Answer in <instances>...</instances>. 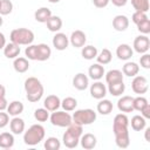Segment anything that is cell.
<instances>
[{
  "instance_id": "cell-1",
  "label": "cell",
  "mask_w": 150,
  "mask_h": 150,
  "mask_svg": "<svg viewBox=\"0 0 150 150\" xmlns=\"http://www.w3.org/2000/svg\"><path fill=\"white\" fill-rule=\"evenodd\" d=\"M25 91H26V98L29 102L35 103L42 98L45 89H43L41 81L39 79L32 76L25 81Z\"/></svg>"
},
{
  "instance_id": "cell-2",
  "label": "cell",
  "mask_w": 150,
  "mask_h": 150,
  "mask_svg": "<svg viewBox=\"0 0 150 150\" xmlns=\"http://www.w3.org/2000/svg\"><path fill=\"white\" fill-rule=\"evenodd\" d=\"M82 134H83V127L71 122L67 127V130L62 136L63 145L66 148H68V149L76 148L79 145V143H80V137L82 136Z\"/></svg>"
},
{
  "instance_id": "cell-3",
  "label": "cell",
  "mask_w": 150,
  "mask_h": 150,
  "mask_svg": "<svg viewBox=\"0 0 150 150\" xmlns=\"http://www.w3.org/2000/svg\"><path fill=\"white\" fill-rule=\"evenodd\" d=\"M46 135V130L41 124H33L28 128L27 131L23 134V142L26 145L34 146L39 144L41 141H43Z\"/></svg>"
},
{
  "instance_id": "cell-4",
  "label": "cell",
  "mask_w": 150,
  "mask_h": 150,
  "mask_svg": "<svg viewBox=\"0 0 150 150\" xmlns=\"http://www.w3.org/2000/svg\"><path fill=\"white\" fill-rule=\"evenodd\" d=\"M9 39L19 46H28L34 41V33L28 28H15L11 32Z\"/></svg>"
},
{
  "instance_id": "cell-5",
  "label": "cell",
  "mask_w": 150,
  "mask_h": 150,
  "mask_svg": "<svg viewBox=\"0 0 150 150\" xmlns=\"http://www.w3.org/2000/svg\"><path fill=\"white\" fill-rule=\"evenodd\" d=\"M96 112L93 109H79L74 112V115L71 116V120L74 123L80 124V125H89L91 123H94L96 121Z\"/></svg>"
},
{
  "instance_id": "cell-6",
  "label": "cell",
  "mask_w": 150,
  "mask_h": 150,
  "mask_svg": "<svg viewBox=\"0 0 150 150\" xmlns=\"http://www.w3.org/2000/svg\"><path fill=\"white\" fill-rule=\"evenodd\" d=\"M50 123L55 127H60V128H67L71 122V115L69 112H67L66 110L60 111V110H55L52 112V115L49 116Z\"/></svg>"
},
{
  "instance_id": "cell-7",
  "label": "cell",
  "mask_w": 150,
  "mask_h": 150,
  "mask_svg": "<svg viewBox=\"0 0 150 150\" xmlns=\"http://www.w3.org/2000/svg\"><path fill=\"white\" fill-rule=\"evenodd\" d=\"M131 89L135 94H138V95L145 94L149 89V82H148L146 77L142 76V75L134 76V80L131 82Z\"/></svg>"
},
{
  "instance_id": "cell-8",
  "label": "cell",
  "mask_w": 150,
  "mask_h": 150,
  "mask_svg": "<svg viewBox=\"0 0 150 150\" xmlns=\"http://www.w3.org/2000/svg\"><path fill=\"white\" fill-rule=\"evenodd\" d=\"M128 127H129V118L125 115V112H120L114 117V123H112L114 134L120 131H125L128 130Z\"/></svg>"
},
{
  "instance_id": "cell-9",
  "label": "cell",
  "mask_w": 150,
  "mask_h": 150,
  "mask_svg": "<svg viewBox=\"0 0 150 150\" xmlns=\"http://www.w3.org/2000/svg\"><path fill=\"white\" fill-rule=\"evenodd\" d=\"M134 50L138 54H144V53H148L149 48H150V40L146 35H138L135 38L134 40Z\"/></svg>"
},
{
  "instance_id": "cell-10",
  "label": "cell",
  "mask_w": 150,
  "mask_h": 150,
  "mask_svg": "<svg viewBox=\"0 0 150 150\" xmlns=\"http://www.w3.org/2000/svg\"><path fill=\"white\" fill-rule=\"evenodd\" d=\"M107 87L105 84H103V82H101L100 80L94 82L91 86H90V95L91 97L96 98V100H101V98H104L105 95H107Z\"/></svg>"
},
{
  "instance_id": "cell-11",
  "label": "cell",
  "mask_w": 150,
  "mask_h": 150,
  "mask_svg": "<svg viewBox=\"0 0 150 150\" xmlns=\"http://www.w3.org/2000/svg\"><path fill=\"white\" fill-rule=\"evenodd\" d=\"M68 45H69V38L64 33H61V32L55 33L53 38V46L56 50H60V52L68 48Z\"/></svg>"
},
{
  "instance_id": "cell-12",
  "label": "cell",
  "mask_w": 150,
  "mask_h": 150,
  "mask_svg": "<svg viewBox=\"0 0 150 150\" xmlns=\"http://www.w3.org/2000/svg\"><path fill=\"white\" fill-rule=\"evenodd\" d=\"M117 108L121 112H131L134 111V97L125 95L118 98Z\"/></svg>"
},
{
  "instance_id": "cell-13",
  "label": "cell",
  "mask_w": 150,
  "mask_h": 150,
  "mask_svg": "<svg viewBox=\"0 0 150 150\" xmlns=\"http://www.w3.org/2000/svg\"><path fill=\"white\" fill-rule=\"evenodd\" d=\"M69 42L75 48H82L87 42V36H86L84 32L77 29V30H74L71 33V35L69 38Z\"/></svg>"
},
{
  "instance_id": "cell-14",
  "label": "cell",
  "mask_w": 150,
  "mask_h": 150,
  "mask_svg": "<svg viewBox=\"0 0 150 150\" xmlns=\"http://www.w3.org/2000/svg\"><path fill=\"white\" fill-rule=\"evenodd\" d=\"M134 54V49L128 45V43H121L117 48H116V56L120 60L123 61H128L129 59H131Z\"/></svg>"
},
{
  "instance_id": "cell-15",
  "label": "cell",
  "mask_w": 150,
  "mask_h": 150,
  "mask_svg": "<svg viewBox=\"0 0 150 150\" xmlns=\"http://www.w3.org/2000/svg\"><path fill=\"white\" fill-rule=\"evenodd\" d=\"M73 86L77 90H86L89 86V79L83 73H77L73 77Z\"/></svg>"
},
{
  "instance_id": "cell-16",
  "label": "cell",
  "mask_w": 150,
  "mask_h": 150,
  "mask_svg": "<svg viewBox=\"0 0 150 150\" xmlns=\"http://www.w3.org/2000/svg\"><path fill=\"white\" fill-rule=\"evenodd\" d=\"M80 143H81V146L86 150H91L96 146V143H97V138L95 135L90 134V132H87V134H82V136L80 137Z\"/></svg>"
},
{
  "instance_id": "cell-17",
  "label": "cell",
  "mask_w": 150,
  "mask_h": 150,
  "mask_svg": "<svg viewBox=\"0 0 150 150\" xmlns=\"http://www.w3.org/2000/svg\"><path fill=\"white\" fill-rule=\"evenodd\" d=\"M112 27L117 32H124L129 27V19L123 14H118L112 19Z\"/></svg>"
},
{
  "instance_id": "cell-18",
  "label": "cell",
  "mask_w": 150,
  "mask_h": 150,
  "mask_svg": "<svg viewBox=\"0 0 150 150\" xmlns=\"http://www.w3.org/2000/svg\"><path fill=\"white\" fill-rule=\"evenodd\" d=\"M105 74V70H104V67L100 63H94L89 67L88 69V75L91 80L94 81H98L103 77V75Z\"/></svg>"
},
{
  "instance_id": "cell-19",
  "label": "cell",
  "mask_w": 150,
  "mask_h": 150,
  "mask_svg": "<svg viewBox=\"0 0 150 150\" xmlns=\"http://www.w3.org/2000/svg\"><path fill=\"white\" fill-rule=\"evenodd\" d=\"M43 105L48 111H55L61 107V100L56 95H48L43 101Z\"/></svg>"
},
{
  "instance_id": "cell-20",
  "label": "cell",
  "mask_w": 150,
  "mask_h": 150,
  "mask_svg": "<svg viewBox=\"0 0 150 150\" xmlns=\"http://www.w3.org/2000/svg\"><path fill=\"white\" fill-rule=\"evenodd\" d=\"M9 129H11L12 134H14V135L22 134L25 131V121L22 118H20L19 116H14L9 121Z\"/></svg>"
},
{
  "instance_id": "cell-21",
  "label": "cell",
  "mask_w": 150,
  "mask_h": 150,
  "mask_svg": "<svg viewBox=\"0 0 150 150\" xmlns=\"http://www.w3.org/2000/svg\"><path fill=\"white\" fill-rule=\"evenodd\" d=\"M115 135V143L118 148L121 149H125L129 146L130 144V136H129V131L125 130V131H120V132H116L114 134Z\"/></svg>"
},
{
  "instance_id": "cell-22",
  "label": "cell",
  "mask_w": 150,
  "mask_h": 150,
  "mask_svg": "<svg viewBox=\"0 0 150 150\" xmlns=\"http://www.w3.org/2000/svg\"><path fill=\"white\" fill-rule=\"evenodd\" d=\"M20 52H21L20 46L14 43V42L6 43V46L4 47V55L7 59H15V57H18Z\"/></svg>"
},
{
  "instance_id": "cell-23",
  "label": "cell",
  "mask_w": 150,
  "mask_h": 150,
  "mask_svg": "<svg viewBox=\"0 0 150 150\" xmlns=\"http://www.w3.org/2000/svg\"><path fill=\"white\" fill-rule=\"evenodd\" d=\"M139 71V66L136 63V62H132V61H128L124 63V66L122 67V73L123 75L125 76H129V77H134L138 74Z\"/></svg>"
},
{
  "instance_id": "cell-24",
  "label": "cell",
  "mask_w": 150,
  "mask_h": 150,
  "mask_svg": "<svg viewBox=\"0 0 150 150\" xmlns=\"http://www.w3.org/2000/svg\"><path fill=\"white\" fill-rule=\"evenodd\" d=\"M13 68L16 73H26L29 69V62L27 57H15L13 62Z\"/></svg>"
},
{
  "instance_id": "cell-25",
  "label": "cell",
  "mask_w": 150,
  "mask_h": 150,
  "mask_svg": "<svg viewBox=\"0 0 150 150\" xmlns=\"http://www.w3.org/2000/svg\"><path fill=\"white\" fill-rule=\"evenodd\" d=\"M52 15H53V14H52V11H50L49 8H47V7H40V8H38V9L35 11V13H34L35 20H36L38 22H41V23H46L47 20H48Z\"/></svg>"
},
{
  "instance_id": "cell-26",
  "label": "cell",
  "mask_w": 150,
  "mask_h": 150,
  "mask_svg": "<svg viewBox=\"0 0 150 150\" xmlns=\"http://www.w3.org/2000/svg\"><path fill=\"white\" fill-rule=\"evenodd\" d=\"M104 75H105V82L108 84L121 82V81H123V76H124L122 70H118V69H111L108 73H105Z\"/></svg>"
},
{
  "instance_id": "cell-27",
  "label": "cell",
  "mask_w": 150,
  "mask_h": 150,
  "mask_svg": "<svg viewBox=\"0 0 150 150\" xmlns=\"http://www.w3.org/2000/svg\"><path fill=\"white\" fill-rule=\"evenodd\" d=\"M25 107H23V103L20 102V101H12L8 105H7V114L9 116H19L20 114H22Z\"/></svg>"
},
{
  "instance_id": "cell-28",
  "label": "cell",
  "mask_w": 150,
  "mask_h": 150,
  "mask_svg": "<svg viewBox=\"0 0 150 150\" xmlns=\"http://www.w3.org/2000/svg\"><path fill=\"white\" fill-rule=\"evenodd\" d=\"M46 25H47L48 30L54 32V33H57L62 28V19L60 16H57V15H52L47 20Z\"/></svg>"
},
{
  "instance_id": "cell-29",
  "label": "cell",
  "mask_w": 150,
  "mask_h": 150,
  "mask_svg": "<svg viewBox=\"0 0 150 150\" xmlns=\"http://www.w3.org/2000/svg\"><path fill=\"white\" fill-rule=\"evenodd\" d=\"M38 46V61H46L52 55V49L46 43H39Z\"/></svg>"
},
{
  "instance_id": "cell-30",
  "label": "cell",
  "mask_w": 150,
  "mask_h": 150,
  "mask_svg": "<svg viewBox=\"0 0 150 150\" xmlns=\"http://www.w3.org/2000/svg\"><path fill=\"white\" fill-rule=\"evenodd\" d=\"M129 123L131 124V128L135 131H142L146 127V120L142 115H135V116H132V118H131V121Z\"/></svg>"
},
{
  "instance_id": "cell-31",
  "label": "cell",
  "mask_w": 150,
  "mask_h": 150,
  "mask_svg": "<svg viewBox=\"0 0 150 150\" xmlns=\"http://www.w3.org/2000/svg\"><path fill=\"white\" fill-rule=\"evenodd\" d=\"M97 112H100L101 115H109L112 111V103L109 100L105 98H101L100 102L97 103Z\"/></svg>"
},
{
  "instance_id": "cell-32",
  "label": "cell",
  "mask_w": 150,
  "mask_h": 150,
  "mask_svg": "<svg viewBox=\"0 0 150 150\" xmlns=\"http://www.w3.org/2000/svg\"><path fill=\"white\" fill-rule=\"evenodd\" d=\"M107 90L112 96H121L125 90V84H124L123 81L116 82V83H111V84H108V89Z\"/></svg>"
},
{
  "instance_id": "cell-33",
  "label": "cell",
  "mask_w": 150,
  "mask_h": 150,
  "mask_svg": "<svg viewBox=\"0 0 150 150\" xmlns=\"http://www.w3.org/2000/svg\"><path fill=\"white\" fill-rule=\"evenodd\" d=\"M14 145V136L11 132H1L0 134V148L9 149Z\"/></svg>"
},
{
  "instance_id": "cell-34",
  "label": "cell",
  "mask_w": 150,
  "mask_h": 150,
  "mask_svg": "<svg viewBox=\"0 0 150 150\" xmlns=\"http://www.w3.org/2000/svg\"><path fill=\"white\" fill-rule=\"evenodd\" d=\"M111 59H112V54H111V52L108 48H103L100 52V54H97V56H96L97 63H100L102 66L110 63L111 62Z\"/></svg>"
},
{
  "instance_id": "cell-35",
  "label": "cell",
  "mask_w": 150,
  "mask_h": 150,
  "mask_svg": "<svg viewBox=\"0 0 150 150\" xmlns=\"http://www.w3.org/2000/svg\"><path fill=\"white\" fill-rule=\"evenodd\" d=\"M81 55L86 60H93L97 56V48L89 45V46H83L81 50Z\"/></svg>"
},
{
  "instance_id": "cell-36",
  "label": "cell",
  "mask_w": 150,
  "mask_h": 150,
  "mask_svg": "<svg viewBox=\"0 0 150 150\" xmlns=\"http://www.w3.org/2000/svg\"><path fill=\"white\" fill-rule=\"evenodd\" d=\"M61 107L63 108V110L66 111H73L76 109L77 107V100L71 97V96H68V97H64L62 101H61Z\"/></svg>"
},
{
  "instance_id": "cell-37",
  "label": "cell",
  "mask_w": 150,
  "mask_h": 150,
  "mask_svg": "<svg viewBox=\"0 0 150 150\" xmlns=\"http://www.w3.org/2000/svg\"><path fill=\"white\" fill-rule=\"evenodd\" d=\"M45 149L46 150H59L61 148V142L56 138V137H48L46 141H45V144H43Z\"/></svg>"
},
{
  "instance_id": "cell-38",
  "label": "cell",
  "mask_w": 150,
  "mask_h": 150,
  "mask_svg": "<svg viewBox=\"0 0 150 150\" xmlns=\"http://www.w3.org/2000/svg\"><path fill=\"white\" fill-rule=\"evenodd\" d=\"M132 7L135 8V11H139V12H144L146 13L150 8L149 5V0H130Z\"/></svg>"
},
{
  "instance_id": "cell-39",
  "label": "cell",
  "mask_w": 150,
  "mask_h": 150,
  "mask_svg": "<svg viewBox=\"0 0 150 150\" xmlns=\"http://www.w3.org/2000/svg\"><path fill=\"white\" fill-rule=\"evenodd\" d=\"M34 118L38 122H46L49 118V111L46 108H38L34 111Z\"/></svg>"
},
{
  "instance_id": "cell-40",
  "label": "cell",
  "mask_w": 150,
  "mask_h": 150,
  "mask_svg": "<svg viewBox=\"0 0 150 150\" xmlns=\"http://www.w3.org/2000/svg\"><path fill=\"white\" fill-rule=\"evenodd\" d=\"M25 55L28 60L35 61L38 59V46L36 45H28L25 49Z\"/></svg>"
},
{
  "instance_id": "cell-41",
  "label": "cell",
  "mask_w": 150,
  "mask_h": 150,
  "mask_svg": "<svg viewBox=\"0 0 150 150\" xmlns=\"http://www.w3.org/2000/svg\"><path fill=\"white\" fill-rule=\"evenodd\" d=\"M13 11V2L11 0H1L0 15H8Z\"/></svg>"
},
{
  "instance_id": "cell-42",
  "label": "cell",
  "mask_w": 150,
  "mask_h": 150,
  "mask_svg": "<svg viewBox=\"0 0 150 150\" xmlns=\"http://www.w3.org/2000/svg\"><path fill=\"white\" fill-rule=\"evenodd\" d=\"M148 100L144 97V96H137V97H134V110H137V111H141L146 104H148Z\"/></svg>"
},
{
  "instance_id": "cell-43",
  "label": "cell",
  "mask_w": 150,
  "mask_h": 150,
  "mask_svg": "<svg viewBox=\"0 0 150 150\" xmlns=\"http://www.w3.org/2000/svg\"><path fill=\"white\" fill-rule=\"evenodd\" d=\"M136 26H137V29L142 34L146 35V34L150 33V20H149V18L145 19V20H143V21H141V22H138Z\"/></svg>"
},
{
  "instance_id": "cell-44",
  "label": "cell",
  "mask_w": 150,
  "mask_h": 150,
  "mask_svg": "<svg viewBox=\"0 0 150 150\" xmlns=\"http://www.w3.org/2000/svg\"><path fill=\"white\" fill-rule=\"evenodd\" d=\"M145 19H148L146 13L139 12V11H135V13H134L132 16H131V20H132V22H134L135 25H137L138 22H141V21H143V20H145Z\"/></svg>"
},
{
  "instance_id": "cell-45",
  "label": "cell",
  "mask_w": 150,
  "mask_h": 150,
  "mask_svg": "<svg viewBox=\"0 0 150 150\" xmlns=\"http://www.w3.org/2000/svg\"><path fill=\"white\" fill-rule=\"evenodd\" d=\"M139 64H141V67L144 68V69H149V68H150V55H149L148 53H144V54L141 56V59H139Z\"/></svg>"
},
{
  "instance_id": "cell-46",
  "label": "cell",
  "mask_w": 150,
  "mask_h": 150,
  "mask_svg": "<svg viewBox=\"0 0 150 150\" xmlns=\"http://www.w3.org/2000/svg\"><path fill=\"white\" fill-rule=\"evenodd\" d=\"M7 124H9V115L7 112L0 111V129L5 128Z\"/></svg>"
},
{
  "instance_id": "cell-47",
  "label": "cell",
  "mask_w": 150,
  "mask_h": 150,
  "mask_svg": "<svg viewBox=\"0 0 150 150\" xmlns=\"http://www.w3.org/2000/svg\"><path fill=\"white\" fill-rule=\"evenodd\" d=\"M109 2H110V0H93L94 6L97 8H104L108 6Z\"/></svg>"
},
{
  "instance_id": "cell-48",
  "label": "cell",
  "mask_w": 150,
  "mask_h": 150,
  "mask_svg": "<svg viewBox=\"0 0 150 150\" xmlns=\"http://www.w3.org/2000/svg\"><path fill=\"white\" fill-rule=\"evenodd\" d=\"M139 112H141V115H142L145 120L150 118V104L148 103V104H146V105H145V107H144Z\"/></svg>"
},
{
  "instance_id": "cell-49",
  "label": "cell",
  "mask_w": 150,
  "mask_h": 150,
  "mask_svg": "<svg viewBox=\"0 0 150 150\" xmlns=\"http://www.w3.org/2000/svg\"><path fill=\"white\" fill-rule=\"evenodd\" d=\"M7 105H8V102H7L6 97L0 96V111H4L5 109H7Z\"/></svg>"
},
{
  "instance_id": "cell-50",
  "label": "cell",
  "mask_w": 150,
  "mask_h": 150,
  "mask_svg": "<svg viewBox=\"0 0 150 150\" xmlns=\"http://www.w3.org/2000/svg\"><path fill=\"white\" fill-rule=\"evenodd\" d=\"M110 1H111L112 5L116 6V7H123V6H125L127 2H128V0H110Z\"/></svg>"
},
{
  "instance_id": "cell-51",
  "label": "cell",
  "mask_w": 150,
  "mask_h": 150,
  "mask_svg": "<svg viewBox=\"0 0 150 150\" xmlns=\"http://www.w3.org/2000/svg\"><path fill=\"white\" fill-rule=\"evenodd\" d=\"M5 46H6V38H5L4 33L0 32V49H4Z\"/></svg>"
},
{
  "instance_id": "cell-52",
  "label": "cell",
  "mask_w": 150,
  "mask_h": 150,
  "mask_svg": "<svg viewBox=\"0 0 150 150\" xmlns=\"http://www.w3.org/2000/svg\"><path fill=\"white\" fill-rule=\"evenodd\" d=\"M144 129H145V134H144L145 141H146V142H150V137H149V134H150V128H144Z\"/></svg>"
},
{
  "instance_id": "cell-53",
  "label": "cell",
  "mask_w": 150,
  "mask_h": 150,
  "mask_svg": "<svg viewBox=\"0 0 150 150\" xmlns=\"http://www.w3.org/2000/svg\"><path fill=\"white\" fill-rule=\"evenodd\" d=\"M5 95H6V88L2 84H0V96H5Z\"/></svg>"
},
{
  "instance_id": "cell-54",
  "label": "cell",
  "mask_w": 150,
  "mask_h": 150,
  "mask_svg": "<svg viewBox=\"0 0 150 150\" xmlns=\"http://www.w3.org/2000/svg\"><path fill=\"white\" fill-rule=\"evenodd\" d=\"M47 1H49L50 4H57V2H60L61 0H47Z\"/></svg>"
},
{
  "instance_id": "cell-55",
  "label": "cell",
  "mask_w": 150,
  "mask_h": 150,
  "mask_svg": "<svg viewBox=\"0 0 150 150\" xmlns=\"http://www.w3.org/2000/svg\"><path fill=\"white\" fill-rule=\"evenodd\" d=\"M2 23H4V19H2V15H0V27L2 26Z\"/></svg>"
},
{
  "instance_id": "cell-56",
  "label": "cell",
  "mask_w": 150,
  "mask_h": 150,
  "mask_svg": "<svg viewBox=\"0 0 150 150\" xmlns=\"http://www.w3.org/2000/svg\"><path fill=\"white\" fill-rule=\"evenodd\" d=\"M0 5H1V0H0Z\"/></svg>"
}]
</instances>
